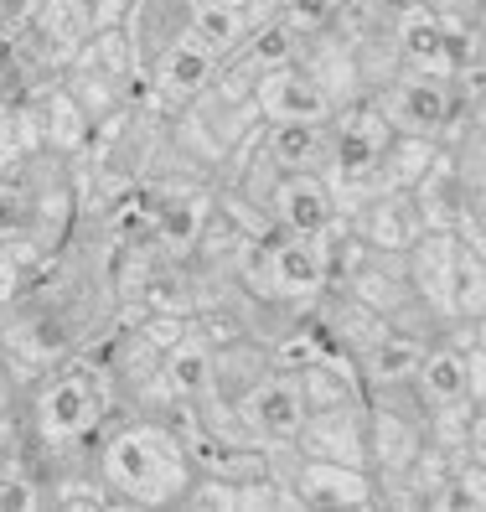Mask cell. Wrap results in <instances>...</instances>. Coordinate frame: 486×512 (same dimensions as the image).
Returning <instances> with one entry per match:
<instances>
[{
  "label": "cell",
  "mask_w": 486,
  "mask_h": 512,
  "mask_svg": "<svg viewBox=\"0 0 486 512\" xmlns=\"http://www.w3.org/2000/svg\"><path fill=\"white\" fill-rule=\"evenodd\" d=\"M249 99L259 109L264 125H280V119H331V99L321 94V83L290 57V63H275L254 73Z\"/></svg>",
  "instance_id": "9"
},
{
  "label": "cell",
  "mask_w": 486,
  "mask_h": 512,
  "mask_svg": "<svg viewBox=\"0 0 486 512\" xmlns=\"http://www.w3.org/2000/svg\"><path fill=\"white\" fill-rule=\"evenodd\" d=\"M409 388L419 394L424 414L440 409V404H461V399H471L466 352H461V347H450V342H430V347L419 352L414 373H409ZM471 404H481V399H471Z\"/></svg>",
  "instance_id": "14"
},
{
  "label": "cell",
  "mask_w": 486,
  "mask_h": 512,
  "mask_svg": "<svg viewBox=\"0 0 486 512\" xmlns=\"http://www.w3.org/2000/svg\"><path fill=\"white\" fill-rule=\"evenodd\" d=\"M99 476H104L114 507L156 512V507H181L197 466L187 461V450H181V440L166 425L135 414V419H119L114 430H104Z\"/></svg>",
  "instance_id": "2"
},
{
  "label": "cell",
  "mask_w": 486,
  "mask_h": 512,
  "mask_svg": "<svg viewBox=\"0 0 486 512\" xmlns=\"http://www.w3.org/2000/svg\"><path fill=\"white\" fill-rule=\"evenodd\" d=\"M37 507H47V487L21 461H6L0 466V512H37Z\"/></svg>",
  "instance_id": "22"
},
{
  "label": "cell",
  "mask_w": 486,
  "mask_h": 512,
  "mask_svg": "<svg viewBox=\"0 0 486 512\" xmlns=\"http://www.w3.org/2000/svg\"><path fill=\"white\" fill-rule=\"evenodd\" d=\"M114 388L104 373H94L88 363L68 357L52 373H42L32 383V399H26V430H32L47 450L57 445H99L114 414Z\"/></svg>",
  "instance_id": "3"
},
{
  "label": "cell",
  "mask_w": 486,
  "mask_h": 512,
  "mask_svg": "<svg viewBox=\"0 0 486 512\" xmlns=\"http://www.w3.org/2000/svg\"><path fill=\"white\" fill-rule=\"evenodd\" d=\"M187 42H197L207 57H223L249 37V16L243 11H233V6H212V0H197V6L187 11V32H181Z\"/></svg>",
  "instance_id": "18"
},
{
  "label": "cell",
  "mask_w": 486,
  "mask_h": 512,
  "mask_svg": "<svg viewBox=\"0 0 486 512\" xmlns=\"http://www.w3.org/2000/svg\"><path fill=\"white\" fill-rule=\"evenodd\" d=\"M94 223V218H88ZM119 316V290L109 280V238L94 223V238H73L52 249L21 295L0 311V368L11 383H37L57 363L78 357Z\"/></svg>",
  "instance_id": "1"
},
{
  "label": "cell",
  "mask_w": 486,
  "mask_h": 512,
  "mask_svg": "<svg viewBox=\"0 0 486 512\" xmlns=\"http://www.w3.org/2000/svg\"><path fill=\"white\" fill-rule=\"evenodd\" d=\"M42 0H0V32H21Z\"/></svg>",
  "instance_id": "26"
},
{
  "label": "cell",
  "mask_w": 486,
  "mask_h": 512,
  "mask_svg": "<svg viewBox=\"0 0 486 512\" xmlns=\"http://www.w3.org/2000/svg\"><path fill=\"white\" fill-rule=\"evenodd\" d=\"M424 347H430V342H419V337H409V331H393V326H388L368 352H357V378H362V388H373V394H378V388H404Z\"/></svg>",
  "instance_id": "16"
},
{
  "label": "cell",
  "mask_w": 486,
  "mask_h": 512,
  "mask_svg": "<svg viewBox=\"0 0 486 512\" xmlns=\"http://www.w3.org/2000/svg\"><path fill=\"white\" fill-rule=\"evenodd\" d=\"M207 213H212V187H202V182H171L166 202L156 207V218H150V228H145V238L161 249V259L187 264Z\"/></svg>",
  "instance_id": "10"
},
{
  "label": "cell",
  "mask_w": 486,
  "mask_h": 512,
  "mask_svg": "<svg viewBox=\"0 0 486 512\" xmlns=\"http://www.w3.org/2000/svg\"><path fill=\"white\" fill-rule=\"evenodd\" d=\"M295 63L321 83V94L331 99V109L357 104V99H373L368 83H362V73H357V57H352L347 37L337 32V21H331V26H316V32H300Z\"/></svg>",
  "instance_id": "8"
},
{
  "label": "cell",
  "mask_w": 486,
  "mask_h": 512,
  "mask_svg": "<svg viewBox=\"0 0 486 512\" xmlns=\"http://www.w3.org/2000/svg\"><path fill=\"white\" fill-rule=\"evenodd\" d=\"M32 259H26L21 249H11V244H0V311H6L11 306V300L21 295V285L26 280H32Z\"/></svg>",
  "instance_id": "23"
},
{
  "label": "cell",
  "mask_w": 486,
  "mask_h": 512,
  "mask_svg": "<svg viewBox=\"0 0 486 512\" xmlns=\"http://www.w3.org/2000/svg\"><path fill=\"white\" fill-rule=\"evenodd\" d=\"M125 16H130V0H88L94 32H114V26H125Z\"/></svg>",
  "instance_id": "25"
},
{
  "label": "cell",
  "mask_w": 486,
  "mask_h": 512,
  "mask_svg": "<svg viewBox=\"0 0 486 512\" xmlns=\"http://www.w3.org/2000/svg\"><path fill=\"white\" fill-rule=\"evenodd\" d=\"M393 130L378 114L373 99H357L331 109L326 119V156H321V182L331 187V202H337V218H352L368 197H378V161L388 150Z\"/></svg>",
  "instance_id": "4"
},
{
  "label": "cell",
  "mask_w": 486,
  "mask_h": 512,
  "mask_svg": "<svg viewBox=\"0 0 486 512\" xmlns=\"http://www.w3.org/2000/svg\"><path fill=\"white\" fill-rule=\"evenodd\" d=\"M264 150L280 171H321L326 156V119H280L264 125Z\"/></svg>",
  "instance_id": "17"
},
{
  "label": "cell",
  "mask_w": 486,
  "mask_h": 512,
  "mask_svg": "<svg viewBox=\"0 0 486 512\" xmlns=\"http://www.w3.org/2000/svg\"><path fill=\"white\" fill-rule=\"evenodd\" d=\"M445 94H450V83H445V78L399 68V73H393V78L378 88V94H373V104H378V114L388 119V130H393V135L435 140L440 114H445Z\"/></svg>",
  "instance_id": "7"
},
{
  "label": "cell",
  "mask_w": 486,
  "mask_h": 512,
  "mask_svg": "<svg viewBox=\"0 0 486 512\" xmlns=\"http://www.w3.org/2000/svg\"><path fill=\"white\" fill-rule=\"evenodd\" d=\"M435 140H419V135H393L383 161H378V192H414V182L435 161Z\"/></svg>",
  "instance_id": "19"
},
{
  "label": "cell",
  "mask_w": 486,
  "mask_h": 512,
  "mask_svg": "<svg viewBox=\"0 0 486 512\" xmlns=\"http://www.w3.org/2000/svg\"><path fill=\"white\" fill-rule=\"evenodd\" d=\"M352 238L362 249H378V254H404L414 238H419V213L409 192H378L357 207V213L347 218Z\"/></svg>",
  "instance_id": "13"
},
{
  "label": "cell",
  "mask_w": 486,
  "mask_h": 512,
  "mask_svg": "<svg viewBox=\"0 0 486 512\" xmlns=\"http://www.w3.org/2000/svg\"><path fill=\"white\" fill-rule=\"evenodd\" d=\"M212 68H218V57H207L197 42L176 37V42H166V47L145 63V78H150V94H156V104L171 114V109H187L202 88L212 83Z\"/></svg>",
  "instance_id": "11"
},
{
  "label": "cell",
  "mask_w": 486,
  "mask_h": 512,
  "mask_svg": "<svg viewBox=\"0 0 486 512\" xmlns=\"http://www.w3.org/2000/svg\"><path fill=\"white\" fill-rule=\"evenodd\" d=\"M481 264H486V254L461 244V259H455V321H481V316H486Z\"/></svg>",
  "instance_id": "21"
},
{
  "label": "cell",
  "mask_w": 486,
  "mask_h": 512,
  "mask_svg": "<svg viewBox=\"0 0 486 512\" xmlns=\"http://www.w3.org/2000/svg\"><path fill=\"white\" fill-rule=\"evenodd\" d=\"M290 445L306 450V456L368 466V404H362V399H342V404L306 409V425L295 430Z\"/></svg>",
  "instance_id": "6"
},
{
  "label": "cell",
  "mask_w": 486,
  "mask_h": 512,
  "mask_svg": "<svg viewBox=\"0 0 486 512\" xmlns=\"http://www.w3.org/2000/svg\"><path fill=\"white\" fill-rule=\"evenodd\" d=\"M47 507H57V512H104V507H114V497L104 487L99 466H68V471L47 476Z\"/></svg>",
  "instance_id": "20"
},
{
  "label": "cell",
  "mask_w": 486,
  "mask_h": 512,
  "mask_svg": "<svg viewBox=\"0 0 486 512\" xmlns=\"http://www.w3.org/2000/svg\"><path fill=\"white\" fill-rule=\"evenodd\" d=\"M424 6V0H357L352 11H362L368 21H378V26H399L404 16H414Z\"/></svg>",
  "instance_id": "24"
},
{
  "label": "cell",
  "mask_w": 486,
  "mask_h": 512,
  "mask_svg": "<svg viewBox=\"0 0 486 512\" xmlns=\"http://www.w3.org/2000/svg\"><path fill=\"white\" fill-rule=\"evenodd\" d=\"M264 213L275 218L285 233H300V238H316L337 223V202H331V187L321 182L316 171H285L275 192H269Z\"/></svg>",
  "instance_id": "12"
},
{
  "label": "cell",
  "mask_w": 486,
  "mask_h": 512,
  "mask_svg": "<svg viewBox=\"0 0 486 512\" xmlns=\"http://www.w3.org/2000/svg\"><path fill=\"white\" fill-rule=\"evenodd\" d=\"M243 430H249L259 445H290L295 430L306 425V394H300V378L269 368L254 388H243L233 399Z\"/></svg>",
  "instance_id": "5"
},
{
  "label": "cell",
  "mask_w": 486,
  "mask_h": 512,
  "mask_svg": "<svg viewBox=\"0 0 486 512\" xmlns=\"http://www.w3.org/2000/svg\"><path fill=\"white\" fill-rule=\"evenodd\" d=\"M156 378L171 388L176 399H202L207 388H212V342H202L197 331L187 326L171 347H161Z\"/></svg>",
  "instance_id": "15"
}]
</instances>
